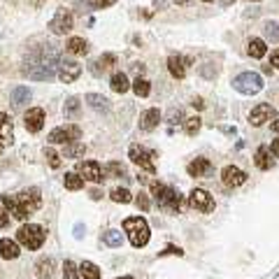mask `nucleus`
Here are the masks:
<instances>
[{
  "mask_svg": "<svg viewBox=\"0 0 279 279\" xmlns=\"http://www.w3.org/2000/svg\"><path fill=\"white\" fill-rule=\"evenodd\" d=\"M2 207L10 212L14 219L19 221H26L31 214H35L40 207H42V195H40V189H26L19 195H2Z\"/></svg>",
  "mask_w": 279,
  "mask_h": 279,
  "instance_id": "f257e3e1",
  "label": "nucleus"
},
{
  "mask_svg": "<svg viewBox=\"0 0 279 279\" xmlns=\"http://www.w3.org/2000/svg\"><path fill=\"white\" fill-rule=\"evenodd\" d=\"M58 54H56L54 49H40L37 54H33L28 61H26V75L31 77V79H37V82H49L52 77H54V68H58Z\"/></svg>",
  "mask_w": 279,
  "mask_h": 279,
  "instance_id": "f03ea898",
  "label": "nucleus"
},
{
  "mask_svg": "<svg viewBox=\"0 0 279 279\" xmlns=\"http://www.w3.org/2000/svg\"><path fill=\"white\" fill-rule=\"evenodd\" d=\"M151 193L156 198L158 207L165 209V212L179 214V212H184V207H186V203H184V198L179 195V191H174V189H170V186H165V184H161V182H151Z\"/></svg>",
  "mask_w": 279,
  "mask_h": 279,
  "instance_id": "7ed1b4c3",
  "label": "nucleus"
},
{
  "mask_svg": "<svg viewBox=\"0 0 279 279\" xmlns=\"http://www.w3.org/2000/svg\"><path fill=\"white\" fill-rule=\"evenodd\" d=\"M123 230L128 233L130 244L135 249H142L149 242V224L142 219V216H128L123 221Z\"/></svg>",
  "mask_w": 279,
  "mask_h": 279,
  "instance_id": "20e7f679",
  "label": "nucleus"
},
{
  "mask_svg": "<svg viewBox=\"0 0 279 279\" xmlns=\"http://www.w3.org/2000/svg\"><path fill=\"white\" fill-rule=\"evenodd\" d=\"M44 240H47V233H44L42 226L37 224H26L17 230V242L28 249H40L44 244Z\"/></svg>",
  "mask_w": 279,
  "mask_h": 279,
  "instance_id": "39448f33",
  "label": "nucleus"
},
{
  "mask_svg": "<svg viewBox=\"0 0 279 279\" xmlns=\"http://www.w3.org/2000/svg\"><path fill=\"white\" fill-rule=\"evenodd\" d=\"M233 86L244 96H254V93H258L263 88V77L258 72H242V75H237L233 79Z\"/></svg>",
  "mask_w": 279,
  "mask_h": 279,
  "instance_id": "423d86ee",
  "label": "nucleus"
},
{
  "mask_svg": "<svg viewBox=\"0 0 279 279\" xmlns=\"http://www.w3.org/2000/svg\"><path fill=\"white\" fill-rule=\"evenodd\" d=\"M72 23H75L72 14L65 10V7H61V10L54 14V19L49 21V31L54 33V35H65V33L72 31Z\"/></svg>",
  "mask_w": 279,
  "mask_h": 279,
  "instance_id": "0eeeda50",
  "label": "nucleus"
},
{
  "mask_svg": "<svg viewBox=\"0 0 279 279\" xmlns=\"http://www.w3.org/2000/svg\"><path fill=\"white\" fill-rule=\"evenodd\" d=\"M82 135V130L77 128V126H61V128H54L49 133V142L52 144H72L75 140H79Z\"/></svg>",
  "mask_w": 279,
  "mask_h": 279,
  "instance_id": "6e6552de",
  "label": "nucleus"
},
{
  "mask_svg": "<svg viewBox=\"0 0 279 279\" xmlns=\"http://www.w3.org/2000/svg\"><path fill=\"white\" fill-rule=\"evenodd\" d=\"M128 156H130V161L135 163V165H140L144 172H156V165H154V161H151V154L144 147H140V144H130V149H128Z\"/></svg>",
  "mask_w": 279,
  "mask_h": 279,
  "instance_id": "1a4fd4ad",
  "label": "nucleus"
},
{
  "mask_svg": "<svg viewBox=\"0 0 279 279\" xmlns=\"http://www.w3.org/2000/svg\"><path fill=\"white\" fill-rule=\"evenodd\" d=\"M277 119V109L268 105V103H261L256 107L251 109V114H249V123L251 126H263V123H268V121H275Z\"/></svg>",
  "mask_w": 279,
  "mask_h": 279,
  "instance_id": "9d476101",
  "label": "nucleus"
},
{
  "mask_svg": "<svg viewBox=\"0 0 279 279\" xmlns=\"http://www.w3.org/2000/svg\"><path fill=\"white\" fill-rule=\"evenodd\" d=\"M77 174H82V179H88V182L93 184H100L103 179H107L105 177V170L100 168V163L96 161H84L77 165Z\"/></svg>",
  "mask_w": 279,
  "mask_h": 279,
  "instance_id": "9b49d317",
  "label": "nucleus"
},
{
  "mask_svg": "<svg viewBox=\"0 0 279 279\" xmlns=\"http://www.w3.org/2000/svg\"><path fill=\"white\" fill-rule=\"evenodd\" d=\"M189 203L191 207H195L198 212H214V198L207 193L205 189H193L191 193H189Z\"/></svg>",
  "mask_w": 279,
  "mask_h": 279,
  "instance_id": "f8f14e48",
  "label": "nucleus"
},
{
  "mask_svg": "<svg viewBox=\"0 0 279 279\" xmlns=\"http://www.w3.org/2000/svg\"><path fill=\"white\" fill-rule=\"evenodd\" d=\"M58 79L65 82V84H70V82H75L77 77L82 75V65L75 63V61H61L58 63Z\"/></svg>",
  "mask_w": 279,
  "mask_h": 279,
  "instance_id": "ddd939ff",
  "label": "nucleus"
},
{
  "mask_svg": "<svg viewBox=\"0 0 279 279\" xmlns=\"http://www.w3.org/2000/svg\"><path fill=\"white\" fill-rule=\"evenodd\" d=\"M23 123H26V130L28 133H37V130H42L44 126V109L42 107H33L26 112V117H23Z\"/></svg>",
  "mask_w": 279,
  "mask_h": 279,
  "instance_id": "4468645a",
  "label": "nucleus"
},
{
  "mask_svg": "<svg viewBox=\"0 0 279 279\" xmlns=\"http://www.w3.org/2000/svg\"><path fill=\"white\" fill-rule=\"evenodd\" d=\"M221 179H224L226 186H240V184L247 182V172L235 168V165H226L221 170Z\"/></svg>",
  "mask_w": 279,
  "mask_h": 279,
  "instance_id": "2eb2a0df",
  "label": "nucleus"
},
{
  "mask_svg": "<svg viewBox=\"0 0 279 279\" xmlns=\"http://www.w3.org/2000/svg\"><path fill=\"white\" fill-rule=\"evenodd\" d=\"M186 65H189V58L184 56H170L168 58V70L174 79H184L186 77Z\"/></svg>",
  "mask_w": 279,
  "mask_h": 279,
  "instance_id": "dca6fc26",
  "label": "nucleus"
},
{
  "mask_svg": "<svg viewBox=\"0 0 279 279\" xmlns=\"http://www.w3.org/2000/svg\"><path fill=\"white\" fill-rule=\"evenodd\" d=\"M21 254V249H19V242H14L10 237H2L0 240V258H5V261H14V258H19Z\"/></svg>",
  "mask_w": 279,
  "mask_h": 279,
  "instance_id": "f3484780",
  "label": "nucleus"
},
{
  "mask_svg": "<svg viewBox=\"0 0 279 279\" xmlns=\"http://www.w3.org/2000/svg\"><path fill=\"white\" fill-rule=\"evenodd\" d=\"M186 172L191 177H207L212 172V163L207 161V158H195V161H191L186 165Z\"/></svg>",
  "mask_w": 279,
  "mask_h": 279,
  "instance_id": "a211bd4d",
  "label": "nucleus"
},
{
  "mask_svg": "<svg viewBox=\"0 0 279 279\" xmlns=\"http://www.w3.org/2000/svg\"><path fill=\"white\" fill-rule=\"evenodd\" d=\"M158 121H161V112H158V109H147V112H142V117H140V128L154 130L158 126Z\"/></svg>",
  "mask_w": 279,
  "mask_h": 279,
  "instance_id": "6ab92c4d",
  "label": "nucleus"
},
{
  "mask_svg": "<svg viewBox=\"0 0 279 279\" xmlns=\"http://www.w3.org/2000/svg\"><path fill=\"white\" fill-rule=\"evenodd\" d=\"M272 154H270L268 147H258L256 154H254V163H256V168H261V170H270L272 168V158H270Z\"/></svg>",
  "mask_w": 279,
  "mask_h": 279,
  "instance_id": "aec40b11",
  "label": "nucleus"
},
{
  "mask_svg": "<svg viewBox=\"0 0 279 279\" xmlns=\"http://www.w3.org/2000/svg\"><path fill=\"white\" fill-rule=\"evenodd\" d=\"M114 63H117V56H114V54H105V56H100L98 61L91 63V72H93V75H100V72H105V70L112 68Z\"/></svg>",
  "mask_w": 279,
  "mask_h": 279,
  "instance_id": "412c9836",
  "label": "nucleus"
},
{
  "mask_svg": "<svg viewBox=\"0 0 279 279\" xmlns=\"http://www.w3.org/2000/svg\"><path fill=\"white\" fill-rule=\"evenodd\" d=\"M65 49L75 56H84V54H88V42H86L84 37H70L68 44H65Z\"/></svg>",
  "mask_w": 279,
  "mask_h": 279,
  "instance_id": "4be33fe9",
  "label": "nucleus"
},
{
  "mask_svg": "<svg viewBox=\"0 0 279 279\" xmlns=\"http://www.w3.org/2000/svg\"><path fill=\"white\" fill-rule=\"evenodd\" d=\"M109 86H112V91H114V93H126V91L130 88V82H128V77L123 75V72H114Z\"/></svg>",
  "mask_w": 279,
  "mask_h": 279,
  "instance_id": "5701e85b",
  "label": "nucleus"
},
{
  "mask_svg": "<svg viewBox=\"0 0 279 279\" xmlns=\"http://www.w3.org/2000/svg\"><path fill=\"white\" fill-rule=\"evenodd\" d=\"M249 56L251 58H263L265 52H268V47H265V40H261V37H251L249 40Z\"/></svg>",
  "mask_w": 279,
  "mask_h": 279,
  "instance_id": "b1692460",
  "label": "nucleus"
},
{
  "mask_svg": "<svg viewBox=\"0 0 279 279\" xmlns=\"http://www.w3.org/2000/svg\"><path fill=\"white\" fill-rule=\"evenodd\" d=\"M86 103H88V107L98 109V112H107L109 109V100L105 96H98V93H88V96L84 98Z\"/></svg>",
  "mask_w": 279,
  "mask_h": 279,
  "instance_id": "393cba45",
  "label": "nucleus"
},
{
  "mask_svg": "<svg viewBox=\"0 0 279 279\" xmlns=\"http://www.w3.org/2000/svg\"><path fill=\"white\" fill-rule=\"evenodd\" d=\"M79 275H82L84 279H100L103 277L100 268H98L96 263H91V261H84V263L79 265Z\"/></svg>",
  "mask_w": 279,
  "mask_h": 279,
  "instance_id": "a878e982",
  "label": "nucleus"
},
{
  "mask_svg": "<svg viewBox=\"0 0 279 279\" xmlns=\"http://www.w3.org/2000/svg\"><path fill=\"white\" fill-rule=\"evenodd\" d=\"M35 270H37V277L40 279H49L52 272H54V258H40Z\"/></svg>",
  "mask_w": 279,
  "mask_h": 279,
  "instance_id": "bb28decb",
  "label": "nucleus"
},
{
  "mask_svg": "<svg viewBox=\"0 0 279 279\" xmlns=\"http://www.w3.org/2000/svg\"><path fill=\"white\" fill-rule=\"evenodd\" d=\"M31 100V91L26 88V86H17L14 91H12V103L19 107V105H23V103H28Z\"/></svg>",
  "mask_w": 279,
  "mask_h": 279,
  "instance_id": "cd10ccee",
  "label": "nucleus"
},
{
  "mask_svg": "<svg viewBox=\"0 0 279 279\" xmlns=\"http://www.w3.org/2000/svg\"><path fill=\"white\" fill-rule=\"evenodd\" d=\"M103 242L107 244V247H121L123 244V235L119 233V230H107V233H103Z\"/></svg>",
  "mask_w": 279,
  "mask_h": 279,
  "instance_id": "c85d7f7f",
  "label": "nucleus"
},
{
  "mask_svg": "<svg viewBox=\"0 0 279 279\" xmlns=\"http://www.w3.org/2000/svg\"><path fill=\"white\" fill-rule=\"evenodd\" d=\"M63 182H65V189H70V191H79V189L84 186V179H82L77 172H68Z\"/></svg>",
  "mask_w": 279,
  "mask_h": 279,
  "instance_id": "c756f323",
  "label": "nucleus"
},
{
  "mask_svg": "<svg viewBox=\"0 0 279 279\" xmlns=\"http://www.w3.org/2000/svg\"><path fill=\"white\" fill-rule=\"evenodd\" d=\"M65 119H77L79 114V98H68V103L63 105Z\"/></svg>",
  "mask_w": 279,
  "mask_h": 279,
  "instance_id": "7c9ffc66",
  "label": "nucleus"
},
{
  "mask_svg": "<svg viewBox=\"0 0 279 279\" xmlns=\"http://www.w3.org/2000/svg\"><path fill=\"white\" fill-rule=\"evenodd\" d=\"M86 147L82 142H72V144H65V158H77V156H84Z\"/></svg>",
  "mask_w": 279,
  "mask_h": 279,
  "instance_id": "2f4dec72",
  "label": "nucleus"
},
{
  "mask_svg": "<svg viewBox=\"0 0 279 279\" xmlns=\"http://www.w3.org/2000/svg\"><path fill=\"white\" fill-rule=\"evenodd\" d=\"M133 91H135V96L147 98V96H149V91H151V86H149V82H147V79L138 77V79L133 82Z\"/></svg>",
  "mask_w": 279,
  "mask_h": 279,
  "instance_id": "473e14b6",
  "label": "nucleus"
},
{
  "mask_svg": "<svg viewBox=\"0 0 279 279\" xmlns=\"http://www.w3.org/2000/svg\"><path fill=\"white\" fill-rule=\"evenodd\" d=\"M109 195H112V200H114V203H133V200H135V198L130 195L128 189H114Z\"/></svg>",
  "mask_w": 279,
  "mask_h": 279,
  "instance_id": "72a5a7b5",
  "label": "nucleus"
},
{
  "mask_svg": "<svg viewBox=\"0 0 279 279\" xmlns=\"http://www.w3.org/2000/svg\"><path fill=\"white\" fill-rule=\"evenodd\" d=\"M200 123H203V119L200 117H191L184 121V130H186V135H195L198 130H200Z\"/></svg>",
  "mask_w": 279,
  "mask_h": 279,
  "instance_id": "f704fd0d",
  "label": "nucleus"
},
{
  "mask_svg": "<svg viewBox=\"0 0 279 279\" xmlns=\"http://www.w3.org/2000/svg\"><path fill=\"white\" fill-rule=\"evenodd\" d=\"M63 277L65 279H79V265H75L72 261H65L63 263Z\"/></svg>",
  "mask_w": 279,
  "mask_h": 279,
  "instance_id": "c9c22d12",
  "label": "nucleus"
},
{
  "mask_svg": "<svg viewBox=\"0 0 279 279\" xmlns=\"http://www.w3.org/2000/svg\"><path fill=\"white\" fill-rule=\"evenodd\" d=\"M263 31H265V37H268V40H272V42L279 40V23L277 21H268Z\"/></svg>",
  "mask_w": 279,
  "mask_h": 279,
  "instance_id": "e433bc0d",
  "label": "nucleus"
},
{
  "mask_svg": "<svg viewBox=\"0 0 279 279\" xmlns=\"http://www.w3.org/2000/svg\"><path fill=\"white\" fill-rule=\"evenodd\" d=\"M105 174H112V177H126V168L121 163H107L105 165Z\"/></svg>",
  "mask_w": 279,
  "mask_h": 279,
  "instance_id": "4c0bfd02",
  "label": "nucleus"
},
{
  "mask_svg": "<svg viewBox=\"0 0 279 279\" xmlns=\"http://www.w3.org/2000/svg\"><path fill=\"white\" fill-rule=\"evenodd\" d=\"M135 205H138L140 209H142V212H149V207H151V203H149V195L147 193H142V191H140L138 193V198H135Z\"/></svg>",
  "mask_w": 279,
  "mask_h": 279,
  "instance_id": "58836bf2",
  "label": "nucleus"
},
{
  "mask_svg": "<svg viewBox=\"0 0 279 279\" xmlns=\"http://www.w3.org/2000/svg\"><path fill=\"white\" fill-rule=\"evenodd\" d=\"M44 154H47V158H49V165H52V168H61V156H58L54 149H47Z\"/></svg>",
  "mask_w": 279,
  "mask_h": 279,
  "instance_id": "ea45409f",
  "label": "nucleus"
},
{
  "mask_svg": "<svg viewBox=\"0 0 279 279\" xmlns=\"http://www.w3.org/2000/svg\"><path fill=\"white\" fill-rule=\"evenodd\" d=\"M186 119H184V112L182 109H172L170 112V123H184Z\"/></svg>",
  "mask_w": 279,
  "mask_h": 279,
  "instance_id": "a19ab883",
  "label": "nucleus"
},
{
  "mask_svg": "<svg viewBox=\"0 0 279 279\" xmlns=\"http://www.w3.org/2000/svg\"><path fill=\"white\" fill-rule=\"evenodd\" d=\"M182 254H184V251L179 247H172V244H170V247H165V251H161L158 256H182Z\"/></svg>",
  "mask_w": 279,
  "mask_h": 279,
  "instance_id": "79ce46f5",
  "label": "nucleus"
},
{
  "mask_svg": "<svg viewBox=\"0 0 279 279\" xmlns=\"http://www.w3.org/2000/svg\"><path fill=\"white\" fill-rule=\"evenodd\" d=\"M88 2H91L96 10H103V7H109V5H114L117 0H88Z\"/></svg>",
  "mask_w": 279,
  "mask_h": 279,
  "instance_id": "37998d69",
  "label": "nucleus"
},
{
  "mask_svg": "<svg viewBox=\"0 0 279 279\" xmlns=\"http://www.w3.org/2000/svg\"><path fill=\"white\" fill-rule=\"evenodd\" d=\"M7 226H10V212L0 207V228H7Z\"/></svg>",
  "mask_w": 279,
  "mask_h": 279,
  "instance_id": "c03bdc74",
  "label": "nucleus"
},
{
  "mask_svg": "<svg viewBox=\"0 0 279 279\" xmlns=\"http://www.w3.org/2000/svg\"><path fill=\"white\" fill-rule=\"evenodd\" d=\"M270 154H272L275 158H279V138L272 142V147H270Z\"/></svg>",
  "mask_w": 279,
  "mask_h": 279,
  "instance_id": "a18cd8bd",
  "label": "nucleus"
},
{
  "mask_svg": "<svg viewBox=\"0 0 279 279\" xmlns=\"http://www.w3.org/2000/svg\"><path fill=\"white\" fill-rule=\"evenodd\" d=\"M270 65H272V68H279V49L277 52H272V56H270Z\"/></svg>",
  "mask_w": 279,
  "mask_h": 279,
  "instance_id": "49530a36",
  "label": "nucleus"
},
{
  "mask_svg": "<svg viewBox=\"0 0 279 279\" xmlns=\"http://www.w3.org/2000/svg\"><path fill=\"white\" fill-rule=\"evenodd\" d=\"M195 109H203L205 107V103H203V98H193V103H191Z\"/></svg>",
  "mask_w": 279,
  "mask_h": 279,
  "instance_id": "de8ad7c7",
  "label": "nucleus"
},
{
  "mask_svg": "<svg viewBox=\"0 0 279 279\" xmlns=\"http://www.w3.org/2000/svg\"><path fill=\"white\" fill-rule=\"evenodd\" d=\"M133 70H135L138 75H142V72H144V65H142V63H135V65H133Z\"/></svg>",
  "mask_w": 279,
  "mask_h": 279,
  "instance_id": "09e8293b",
  "label": "nucleus"
},
{
  "mask_svg": "<svg viewBox=\"0 0 279 279\" xmlns=\"http://www.w3.org/2000/svg\"><path fill=\"white\" fill-rule=\"evenodd\" d=\"M82 230H84V228H82V226L77 224V226H75V237H77V240H79V237L84 235V233H82Z\"/></svg>",
  "mask_w": 279,
  "mask_h": 279,
  "instance_id": "8fccbe9b",
  "label": "nucleus"
},
{
  "mask_svg": "<svg viewBox=\"0 0 279 279\" xmlns=\"http://www.w3.org/2000/svg\"><path fill=\"white\" fill-rule=\"evenodd\" d=\"M270 128L275 130V133H279V119H275V121H272V123H270Z\"/></svg>",
  "mask_w": 279,
  "mask_h": 279,
  "instance_id": "3c124183",
  "label": "nucleus"
},
{
  "mask_svg": "<svg viewBox=\"0 0 279 279\" xmlns=\"http://www.w3.org/2000/svg\"><path fill=\"white\" fill-rule=\"evenodd\" d=\"M177 2H179V5H186V2H189V0H177Z\"/></svg>",
  "mask_w": 279,
  "mask_h": 279,
  "instance_id": "603ef678",
  "label": "nucleus"
},
{
  "mask_svg": "<svg viewBox=\"0 0 279 279\" xmlns=\"http://www.w3.org/2000/svg\"><path fill=\"white\" fill-rule=\"evenodd\" d=\"M2 147H5V144H2V142H0V154H2Z\"/></svg>",
  "mask_w": 279,
  "mask_h": 279,
  "instance_id": "864d4df0",
  "label": "nucleus"
},
{
  "mask_svg": "<svg viewBox=\"0 0 279 279\" xmlns=\"http://www.w3.org/2000/svg\"><path fill=\"white\" fill-rule=\"evenodd\" d=\"M119 279H133V277H119Z\"/></svg>",
  "mask_w": 279,
  "mask_h": 279,
  "instance_id": "5fc2aeb1",
  "label": "nucleus"
},
{
  "mask_svg": "<svg viewBox=\"0 0 279 279\" xmlns=\"http://www.w3.org/2000/svg\"><path fill=\"white\" fill-rule=\"evenodd\" d=\"M203 2H212V0H203Z\"/></svg>",
  "mask_w": 279,
  "mask_h": 279,
  "instance_id": "6e6d98bb",
  "label": "nucleus"
}]
</instances>
